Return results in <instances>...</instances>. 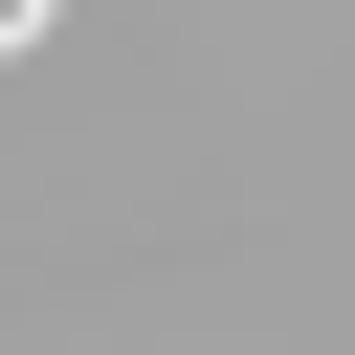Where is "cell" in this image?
Listing matches in <instances>:
<instances>
[{
	"instance_id": "obj_1",
	"label": "cell",
	"mask_w": 355,
	"mask_h": 355,
	"mask_svg": "<svg viewBox=\"0 0 355 355\" xmlns=\"http://www.w3.org/2000/svg\"><path fill=\"white\" fill-rule=\"evenodd\" d=\"M0 44H44V0H0Z\"/></svg>"
}]
</instances>
